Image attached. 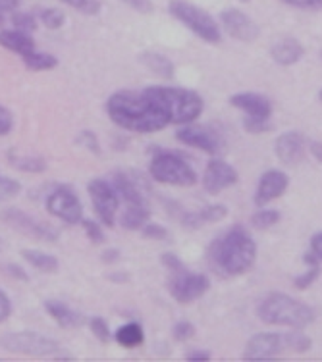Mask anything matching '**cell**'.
<instances>
[{
    "instance_id": "obj_8",
    "label": "cell",
    "mask_w": 322,
    "mask_h": 362,
    "mask_svg": "<svg viewBox=\"0 0 322 362\" xmlns=\"http://www.w3.org/2000/svg\"><path fill=\"white\" fill-rule=\"evenodd\" d=\"M87 191H89V197H91L93 209H95L98 222L103 223V226L113 228L114 222H116V216H118L120 202L122 201H120L118 193L113 187L110 180L93 177L87 183Z\"/></svg>"
},
{
    "instance_id": "obj_20",
    "label": "cell",
    "mask_w": 322,
    "mask_h": 362,
    "mask_svg": "<svg viewBox=\"0 0 322 362\" xmlns=\"http://www.w3.org/2000/svg\"><path fill=\"white\" fill-rule=\"evenodd\" d=\"M45 310L49 313L52 320L57 322L58 326L64 329H76V327L85 326V316L81 313H77L71 307H68L66 303L57 299L45 300Z\"/></svg>"
},
{
    "instance_id": "obj_51",
    "label": "cell",
    "mask_w": 322,
    "mask_h": 362,
    "mask_svg": "<svg viewBox=\"0 0 322 362\" xmlns=\"http://www.w3.org/2000/svg\"><path fill=\"white\" fill-rule=\"evenodd\" d=\"M311 251L315 252V257L322 262V231L315 233L311 239Z\"/></svg>"
},
{
    "instance_id": "obj_16",
    "label": "cell",
    "mask_w": 322,
    "mask_h": 362,
    "mask_svg": "<svg viewBox=\"0 0 322 362\" xmlns=\"http://www.w3.org/2000/svg\"><path fill=\"white\" fill-rule=\"evenodd\" d=\"M284 351V339L280 334H257L247 341L243 358L247 361H265L274 358Z\"/></svg>"
},
{
    "instance_id": "obj_53",
    "label": "cell",
    "mask_w": 322,
    "mask_h": 362,
    "mask_svg": "<svg viewBox=\"0 0 322 362\" xmlns=\"http://www.w3.org/2000/svg\"><path fill=\"white\" fill-rule=\"evenodd\" d=\"M309 151H311V154H313L316 160L322 164V143H318V141H313V143H309Z\"/></svg>"
},
{
    "instance_id": "obj_47",
    "label": "cell",
    "mask_w": 322,
    "mask_h": 362,
    "mask_svg": "<svg viewBox=\"0 0 322 362\" xmlns=\"http://www.w3.org/2000/svg\"><path fill=\"white\" fill-rule=\"evenodd\" d=\"M12 314V300L8 297L6 293L0 289V324L6 322Z\"/></svg>"
},
{
    "instance_id": "obj_15",
    "label": "cell",
    "mask_w": 322,
    "mask_h": 362,
    "mask_svg": "<svg viewBox=\"0 0 322 362\" xmlns=\"http://www.w3.org/2000/svg\"><path fill=\"white\" fill-rule=\"evenodd\" d=\"M287 185H289L287 174H284L282 170H268L260 175L259 185L255 191V204L263 209L268 202L280 199L286 193Z\"/></svg>"
},
{
    "instance_id": "obj_45",
    "label": "cell",
    "mask_w": 322,
    "mask_h": 362,
    "mask_svg": "<svg viewBox=\"0 0 322 362\" xmlns=\"http://www.w3.org/2000/svg\"><path fill=\"white\" fill-rule=\"evenodd\" d=\"M280 2L299 10H322V0H280Z\"/></svg>"
},
{
    "instance_id": "obj_4",
    "label": "cell",
    "mask_w": 322,
    "mask_h": 362,
    "mask_svg": "<svg viewBox=\"0 0 322 362\" xmlns=\"http://www.w3.org/2000/svg\"><path fill=\"white\" fill-rule=\"evenodd\" d=\"M143 90L168 116L170 124H180V126L191 124L201 116L205 108L203 98L195 90L182 89V87H159V85Z\"/></svg>"
},
{
    "instance_id": "obj_30",
    "label": "cell",
    "mask_w": 322,
    "mask_h": 362,
    "mask_svg": "<svg viewBox=\"0 0 322 362\" xmlns=\"http://www.w3.org/2000/svg\"><path fill=\"white\" fill-rule=\"evenodd\" d=\"M280 212L274 209H259L255 214L251 216V223L253 228H257V230H270L274 228L276 223L280 222Z\"/></svg>"
},
{
    "instance_id": "obj_56",
    "label": "cell",
    "mask_w": 322,
    "mask_h": 362,
    "mask_svg": "<svg viewBox=\"0 0 322 362\" xmlns=\"http://www.w3.org/2000/svg\"><path fill=\"white\" fill-rule=\"evenodd\" d=\"M318 98H321V100H322V89H321V93H318Z\"/></svg>"
},
{
    "instance_id": "obj_3",
    "label": "cell",
    "mask_w": 322,
    "mask_h": 362,
    "mask_svg": "<svg viewBox=\"0 0 322 362\" xmlns=\"http://www.w3.org/2000/svg\"><path fill=\"white\" fill-rule=\"evenodd\" d=\"M259 318L268 326L305 329L315 322V310L286 293H270L259 305Z\"/></svg>"
},
{
    "instance_id": "obj_29",
    "label": "cell",
    "mask_w": 322,
    "mask_h": 362,
    "mask_svg": "<svg viewBox=\"0 0 322 362\" xmlns=\"http://www.w3.org/2000/svg\"><path fill=\"white\" fill-rule=\"evenodd\" d=\"M282 339H284V349L294 351V353H307L313 345L311 337L303 334L301 329H292V332L282 335Z\"/></svg>"
},
{
    "instance_id": "obj_32",
    "label": "cell",
    "mask_w": 322,
    "mask_h": 362,
    "mask_svg": "<svg viewBox=\"0 0 322 362\" xmlns=\"http://www.w3.org/2000/svg\"><path fill=\"white\" fill-rule=\"evenodd\" d=\"M12 23H14V29H20V31H25V33H33L39 28V23H37V16L29 14V12H20V10H16L12 12Z\"/></svg>"
},
{
    "instance_id": "obj_52",
    "label": "cell",
    "mask_w": 322,
    "mask_h": 362,
    "mask_svg": "<svg viewBox=\"0 0 322 362\" xmlns=\"http://www.w3.org/2000/svg\"><path fill=\"white\" fill-rule=\"evenodd\" d=\"M21 0H0V10L2 12H16L20 8Z\"/></svg>"
},
{
    "instance_id": "obj_42",
    "label": "cell",
    "mask_w": 322,
    "mask_h": 362,
    "mask_svg": "<svg viewBox=\"0 0 322 362\" xmlns=\"http://www.w3.org/2000/svg\"><path fill=\"white\" fill-rule=\"evenodd\" d=\"M243 129H246L247 133H266L272 129V124H270V119L246 116V118H243Z\"/></svg>"
},
{
    "instance_id": "obj_1",
    "label": "cell",
    "mask_w": 322,
    "mask_h": 362,
    "mask_svg": "<svg viewBox=\"0 0 322 362\" xmlns=\"http://www.w3.org/2000/svg\"><path fill=\"white\" fill-rule=\"evenodd\" d=\"M106 114L124 132L154 133L168 126L164 112L145 95V90H118L106 100Z\"/></svg>"
},
{
    "instance_id": "obj_12",
    "label": "cell",
    "mask_w": 322,
    "mask_h": 362,
    "mask_svg": "<svg viewBox=\"0 0 322 362\" xmlns=\"http://www.w3.org/2000/svg\"><path fill=\"white\" fill-rule=\"evenodd\" d=\"M47 209L54 218L68 226H76L84 220V206L79 197L70 187H58L47 199Z\"/></svg>"
},
{
    "instance_id": "obj_46",
    "label": "cell",
    "mask_w": 322,
    "mask_h": 362,
    "mask_svg": "<svg viewBox=\"0 0 322 362\" xmlns=\"http://www.w3.org/2000/svg\"><path fill=\"white\" fill-rule=\"evenodd\" d=\"M126 6H130L135 12H139V14H151L154 10V4L151 0H122Z\"/></svg>"
},
{
    "instance_id": "obj_44",
    "label": "cell",
    "mask_w": 322,
    "mask_h": 362,
    "mask_svg": "<svg viewBox=\"0 0 322 362\" xmlns=\"http://www.w3.org/2000/svg\"><path fill=\"white\" fill-rule=\"evenodd\" d=\"M14 127V114L8 110L6 106L0 105V137H4Z\"/></svg>"
},
{
    "instance_id": "obj_36",
    "label": "cell",
    "mask_w": 322,
    "mask_h": 362,
    "mask_svg": "<svg viewBox=\"0 0 322 362\" xmlns=\"http://www.w3.org/2000/svg\"><path fill=\"white\" fill-rule=\"evenodd\" d=\"M318 274H321V264H307V270L303 272L301 276H297L294 279V286L303 291V289H309V287L315 284V279L318 278Z\"/></svg>"
},
{
    "instance_id": "obj_6",
    "label": "cell",
    "mask_w": 322,
    "mask_h": 362,
    "mask_svg": "<svg viewBox=\"0 0 322 362\" xmlns=\"http://www.w3.org/2000/svg\"><path fill=\"white\" fill-rule=\"evenodd\" d=\"M149 174L162 185L191 187L197 183L195 170L182 156L170 151H156L149 164Z\"/></svg>"
},
{
    "instance_id": "obj_57",
    "label": "cell",
    "mask_w": 322,
    "mask_h": 362,
    "mask_svg": "<svg viewBox=\"0 0 322 362\" xmlns=\"http://www.w3.org/2000/svg\"><path fill=\"white\" fill-rule=\"evenodd\" d=\"M0 249H2V241H0Z\"/></svg>"
},
{
    "instance_id": "obj_25",
    "label": "cell",
    "mask_w": 322,
    "mask_h": 362,
    "mask_svg": "<svg viewBox=\"0 0 322 362\" xmlns=\"http://www.w3.org/2000/svg\"><path fill=\"white\" fill-rule=\"evenodd\" d=\"M114 341L124 349L141 347L145 343V332L139 322H127L114 332Z\"/></svg>"
},
{
    "instance_id": "obj_50",
    "label": "cell",
    "mask_w": 322,
    "mask_h": 362,
    "mask_svg": "<svg viewBox=\"0 0 322 362\" xmlns=\"http://www.w3.org/2000/svg\"><path fill=\"white\" fill-rule=\"evenodd\" d=\"M100 258H103L105 264H116V262L122 260V252H120V249H106Z\"/></svg>"
},
{
    "instance_id": "obj_24",
    "label": "cell",
    "mask_w": 322,
    "mask_h": 362,
    "mask_svg": "<svg viewBox=\"0 0 322 362\" xmlns=\"http://www.w3.org/2000/svg\"><path fill=\"white\" fill-rule=\"evenodd\" d=\"M139 62L147 68L151 74L162 77V79H172L174 77V64L168 56L161 52H141Z\"/></svg>"
},
{
    "instance_id": "obj_55",
    "label": "cell",
    "mask_w": 322,
    "mask_h": 362,
    "mask_svg": "<svg viewBox=\"0 0 322 362\" xmlns=\"http://www.w3.org/2000/svg\"><path fill=\"white\" fill-rule=\"evenodd\" d=\"M110 279H113V281H126L127 276H110Z\"/></svg>"
},
{
    "instance_id": "obj_10",
    "label": "cell",
    "mask_w": 322,
    "mask_h": 362,
    "mask_svg": "<svg viewBox=\"0 0 322 362\" xmlns=\"http://www.w3.org/2000/svg\"><path fill=\"white\" fill-rule=\"evenodd\" d=\"M0 220L6 223L8 228L20 231V233L31 237V239H37V241H57L58 239V231L52 226L29 216L23 210L14 209V206H8V209L2 210Z\"/></svg>"
},
{
    "instance_id": "obj_9",
    "label": "cell",
    "mask_w": 322,
    "mask_h": 362,
    "mask_svg": "<svg viewBox=\"0 0 322 362\" xmlns=\"http://www.w3.org/2000/svg\"><path fill=\"white\" fill-rule=\"evenodd\" d=\"M210 289V279L205 274H193L188 268L172 274L168 279V293L180 305H190L201 299Z\"/></svg>"
},
{
    "instance_id": "obj_48",
    "label": "cell",
    "mask_w": 322,
    "mask_h": 362,
    "mask_svg": "<svg viewBox=\"0 0 322 362\" xmlns=\"http://www.w3.org/2000/svg\"><path fill=\"white\" fill-rule=\"evenodd\" d=\"M6 268V274L10 276V278H14V279H20V281H28L29 276L25 274V270L21 268V266H16V264H6L4 266Z\"/></svg>"
},
{
    "instance_id": "obj_38",
    "label": "cell",
    "mask_w": 322,
    "mask_h": 362,
    "mask_svg": "<svg viewBox=\"0 0 322 362\" xmlns=\"http://www.w3.org/2000/svg\"><path fill=\"white\" fill-rule=\"evenodd\" d=\"M62 2L68 4V6L76 8L77 12L87 16L98 14V10H100V2L98 0H62Z\"/></svg>"
},
{
    "instance_id": "obj_7",
    "label": "cell",
    "mask_w": 322,
    "mask_h": 362,
    "mask_svg": "<svg viewBox=\"0 0 322 362\" xmlns=\"http://www.w3.org/2000/svg\"><path fill=\"white\" fill-rule=\"evenodd\" d=\"M0 345L10 353L29 356H60L62 347L54 339L35 332H10L0 337Z\"/></svg>"
},
{
    "instance_id": "obj_26",
    "label": "cell",
    "mask_w": 322,
    "mask_h": 362,
    "mask_svg": "<svg viewBox=\"0 0 322 362\" xmlns=\"http://www.w3.org/2000/svg\"><path fill=\"white\" fill-rule=\"evenodd\" d=\"M21 257L25 262L33 266L35 270L45 272V274H57L60 268V262L54 255H49L45 251H37V249H23Z\"/></svg>"
},
{
    "instance_id": "obj_19",
    "label": "cell",
    "mask_w": 322,
    "mask_h": 362,
    "mask_svg": "<svg viewBox=\"0 0 322 362\" xmlns=\"http://www.w3.org/2000/svg\"><path fill=\"white\" fill-rule=\"evenodd\" d=\"M230 105L246 112V116H251V118L270 119V114H272V103L259 93H238L230 97Z\"/></svg>"
},
{
    "instance_id": "obj_14",
    "label": "cell",
    "mask_w": 322,
    "mask_h": 362,
    "mask_svg": "<svg viewBox=\"0 0 322 362\" xmlns=\"http://www.w3.org/2000/svg\"><path fill=\"white\" fill-rule=\"evenodd\" d=\"M220 25L234 39L243 42H251L259 37V25L247 14L238 8H226L220 14Z\"/></svg>"
},
{
    "instance_id": "obj_5",
    "label": "cell",
    "mask_w": 322,
    "mask_h": 362,
    "mask_svg": "<svg viewBox=\"0 0 322 362\" xmlns=\"http://www.w3.org/2000/svg\"><path fill=\"white\" fill-rule=\"evenodd\" d=\"M168 12L201 41L210 42V45L222 41V33H220V25L217 20L207 10L199 8L190 0H170Z\"/></svg>"
},
{
    "instance_id": "obj_28",
    "label": "cell",
    "mask_w": 322,
    "mask_h": 362,
    "mask_svg": "<svg viewBox=\"0 0 322 362\" xmlns=\"http://www.w3.org/2000/svg\"><path fill=\"white\" fill-rule=\"evenodd\" d=\"M23 60V66L28 68L29 71H49L54 70L58 66V58L50 52H41V50H29L28 54L21 56Z\"/></svg>"
},
{
    "instance_id": "obj_23",
    "label": "cell",
    "mask_w": 322,
    "mask_h": 362,
    "mask_svg": "<svg viewBox=\"0 0 322 362\" xmlns=\"http://www.w3.org/2000/svg\"><path fill=\"white\" fill-rule=\"evenodd\" d=\"M147 222H151V209L149 202H139V204H126V210L120 216L122 228L127 231H141V228Z\"/></svg>"
},
{
    "instance_id": "obj_39",
    "label": "cell",
    "mask_w": 322,
    "mask_h": 362,
    "mask_svg": "<svg viewBox=\"0 0 322 362\" xmlns=\"http://www.w3.org/2000/svg\"><path fill=\"white\" fill-rule=\"evenodd\" d=\"M195 326L191 324V322L188 320H182V322H178L174 326V329H172V335H174V339L176 341H180V343H185V341H190V339H193L195 337Z\"/></svg>"
},
{
    "instance_id": "obj_34",
    "label": "cell",
    "mask_w": 322,
    "mask_h": 362,
    "mask_svg": "<svg viewBox=\"0 0 322 362\" xmlns=\"http://www.w3.org/2000/svg\"><path fill=\"white\" fill-rule=\"evenodd\" d=\"M21 193V183L14 177H8V175L0 174V202L10 201Z\"/></svg>"
},
{
    "instance_id": "obj_2",
    "label": "cell",
    "mask_w": 322,
    "mask_h": 362,
    "mask_svg": "<svg viewBox=\"0 0 322 362\" xmlns=\"http://www.w3.org/2000/svg\"><path fill=\"white\" fill-rule=\"evenodd\" d=\"M257 260V245L246 228L234 226L210 243L209 262L224 278H236L253 268Z\"/></svg>"
},
{
    "instance_id": "obj_13",
    "label": "cell",
    "mask_w": 322,
    "mask_h": 362,
    "mask_svg": "<svg viewBox=\"0 0 322 362\" xmlns=\"http://www.w3.org/2000/svg\"><path fill=\"white\" fill-rule=\"evenodd\" d=\"M238 170L224 162L222 158H214L207 164L203 172V187L210 195H218L224 189L238 183Z\"/></svg>"
},
{
    "instance_id": "obj_11",
    "label": "cell",
    "mask_w": 322,
    "mask_h": 362,
    "mask_svg": "<svg viewBox=\"0 0 322 362\" xmlns=\"http://www.w3.org/2000/svg\"><path fill=\"white\" fill-rule=\"evenodd\" d=\"M176 139L182 145L193 146L207 154H218L224 151V139L217 129L207 126H193V122L183 124V127L176 132Z\"/></svg>"
},
{
    "instance_id": "obj_54",
    "label": "cell",
    "mask_w": 322,
    "mask_h": 362,
    "mask_svg": "<svg viewBox=\"0 0 322 362\" xmlns=\"http://www.w3.org/2000/svg\"><path fill=\"white\" fill-rule=\"evenodd\" d=\"M4 23H6V12H2V10H0V28H2Z\"/></svg>"
},
{
    "instance_id": "obj_49",
    "label": "cell",
    "mask_w": 322,
    "mask_h": 362,
    "mask_svg": "<svg viewBox=\"0 0 322 362\" xmlns=\"http://www.w3.org/2000/svg\"><path fill=\"white\" fill-rule=\"evenodd\" d=\"M188 361L193 362H203V361H210L212 358V353L210 351H201V349H195V351H190L188 355H185Z\"/></svg>"
},
{
    "instance_id": "obj_17",
    "label": "cell",
    "mask_w": 322,
    "mask_h": 362,
    "mask_svg": "<svg viewBox=\"0 0 322 362\" xmlns=\"http://www.w3.org/2000/svg\"><path fill=\"white\" fill-rule=\"evenodd\" d=\"M305 151H307L305 137H303V133L295 132V129L282 133L280 137L276 139V146H274L276 156L287 166H294L297 162H301L303 156H305Z\"/></svg>"
},
{
    "instance_id": "obj_18",
    "label": "cell",
    "mask_w": 322,
    "mask_h": 362,
    "mask_svg": "<svg viewBox=\"0 0 322 362\" xmlns=\"http://www.w3.org/2000/svg\"><path fill=\"white\" fill-rule=\"evenodd\" d=\"M110 183L113 187L116 189L120 201H124L126 204H139V202H147V195L145 191L147 187L141 183V180L137 177H132L126 172H114L113 177H110Z\"/></svg>"
},
{
    "instance_id": "obj_22",
    "label": "cell",
    "mask_w": 322,
    "mask_h": 362,
    "mask_svg": "<svg viewBox=\"0 0 322 362\" xmlns=\"http://www.w3.org/2000/svg\"><path fill=\"white\" fill-rule=\"evenodd\" d=\"M0 45L16 54H28L29 50L35 49V41L31 39V33L20 31V29H4L0 31Z\"/></svg>"
},
{
    "instance_id": "obj_43",
    "label": "cell",
    "mask_w": 322,
    "mask_h": 362,
    "mask_svg": "<svg viewBox=\"0 0 322 362\" xmlns=\"http://www.w3.org/2000/svg\"><path fill=\"white\" fill-rule=\"evenodd\" d=\"M161 262H162V266H164L166 270L172 272V274H176V272H182V270H185V268H188V266L183 264L180 258L176 257L174 252H162Z\"/></svg>"
},
{
    "instance_id": "obj_35",
    "label": "cell",
    "mask_w": 322,
    "mask_h": 362,
    "mask_svg": "<svg viewBox=\"0 0 322 362\" xmlns=\"http://www.w3.org/2000/svg\"><path fill=\"white\" fill-rule=\"evenodd\" d=\"M89 324V329H91V334L97 337L100 343H108L113 339V332H110V326H108V322L105 318H100V316H93L91 320L87 322Z\"/></svg>"
},
{
    "instance_id": "obj_33",
    "label": "cell",
    "mask_w": 322,
    "mask_h": 362,
    "mask_svg": "<svg viewBox=\"0 0 322 362\" xmlns=\"http://www.w3.org/2000/svg\"><path fill=\"white\" fill-rule=\"evenodd\" d=\"M226 214H228V209L224 204H209L205 209L197 210V216L203 222V226L210 222H220V220H224Z\"/></svg>"
},
{
    "instance_id": "obj_41",
    "label": "cell",
    "mask_w": 322,
    "mask_h": 362,
    "mask_svg": "<svg viewBox=\"0 0 322 362\" xmlns=\"http://www.w3.org/2000/svg\"><path fill=\"white\" fill-rule=\"evenodd\" d=\"M141 233L145 239H153V241H166L168 239V230L161 223L147 222L141 228Z\"/></svg>"
},
{
    "instance_id": "obj_37",
    "label": "cell",
    "mask_w": 322,
    "mask_h": 362,
    "mask_svg": "<svg viewBox=\"0 0 322 362\" xmlns=\"http://www.w3.org/2000/svg\"><path fill=\"white\" fill-rule=\"evenodd\" d=\"M76 141H77V145L84 146L85 151H89V153H93V154L100 153V141H98L97 135H95L93 132H89V129L79 132V135H77Z\"/></svg>"
},
{
    "instance_id": "obj_31",
    "label": "cell",
    "mask_w": 322,
    "mask_h": 362,
    "mask_svg": "<svg viewBox=\"0 0 322 362\" xmlns=\"http://www.w3.org/2000/svg\"><path fill=\"white\" fill-rule=\"evenodd\" d=\"M37 20L41 21L47 29H60L66 21V16L58 8H41L37 12Z\"/></svg>"
},
{
    "instance_id": "obj_40",
    "label": "cell",
    "mask_w": 322,
    "mask_h": 362,
    "mask_svg": "<svg viewBox=\"0 0 322 362\" xmlns=\"http://www.w3.org/2000/svg\"><path fill=\"white\" fill-rule=\"evenodd\" d=\"M84 223V230H85V235L89 237V241L93 245H100L105 243V231L100 228V223L95 222V220H81Z\"/></svg>"
},
{
    "instance_id": "obj_58",
    "label": "cell",
    "mask_w": 322,
    "mask_h": 362,
    "mask_svg": "<svg viewBox=\"0 0 322 362\" xmlns=\"http://www.w3.org/2000/svg\"><path fill=\"white\" fill-rule=\"evenodd\" d=\"M321 58H322V52H321Z\"/></svg>"
},
{
    "instance_id": "obj_21",
    "label": "cell",
    "mask_w": 322,
    "mask_h": 362,
    "mask_svg": "<svg viewBox=\"0 0 322 362\" xmlns=\"http://www.w3.org/2000/svg\"><path fill=\"white\" fill-rule=\"evenodd\" d=\"M305 54V49L303 45L294 37H284V39H278L270 47V58L274 62L280 64V66H294L303 58Z\"/></svg>"
},
{
    "instance_id": "obj_27",
    "label": "cell",
    "mask_w": 322,
    "mask_h": 362,
    "mask_svg": "<svg viewBox=\"0 0 322 362\" xmlns=\"http://www.w3.org/2000/svg\"><path fill=\"white\" fill-rule=\"evenodd\" d=\"M8 160H10V164L16 170L25 172V174H42L47 170V160L42 156H31V154H21L10 151L8 153Z\"/></svg>"
}]
</instances>
